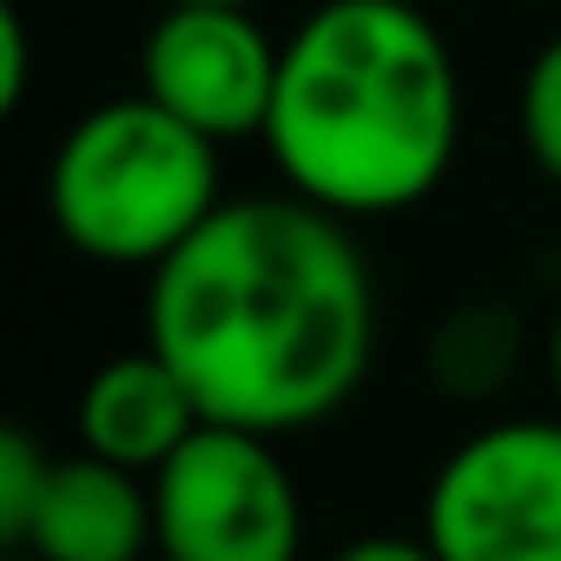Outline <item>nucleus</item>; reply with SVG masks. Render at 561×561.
Instances as JSON below:
<instances>
[{
  "label": "nucleus",
  "instance_id": "1",
  "mask_svg": "<svg viewBox=\"0 0 561 561\" xmlns=\"http://www.w3.org/2000/svg\"><path fill=\"white\" fill-rule=\"evenodd\" d=\"M146 344L179 370L205 423L305 436L377 364V271L351 218L305 198L231 192L152 277Z\"/></svg>",
  "mask_w": 561,
  "mask_h": 561
},
{
  "label": "nucleus",
  "instance_id": "2",
  "mask_svg": "<svg viewBox=\"0 0 561 561\" xmlns=\"http://www.w3.org/2000/svg\"><path fill=\"white\" fill-rule=\"evenodd\" d=\"M462 73L416 0H318L285 34L264 119L271 172L331 218H403L449 179Z\"/></svg>",
  "mask_w": 561,
  "mask_h": 561
},
{
  "label": "nucleus",
  "instance_id": "3",
  "mask_svg": "<svg viewBox=\"0 0 561 561\" xmlns=\"http://www.w3.org/2000/svg\"><path fill=\"white\" fill-rule=\"evenodd\" d=\"M225 198V146L179 126L146 93L87 106L47 159L60 244L106 271L152 277Z\"/></svg>",
  "mask_w": 561,
  "mask_h": 561
},
{
  "label": "nucleus",
  "instance_id": "4",
  "mask_svg": "<svg viewBox=\"0 0 561 561\" xmlns=\"http://www.w3.org/2000/svg\"><path fill=\"white\" fill-rule=\"evenodd\" d=\"M159 561H305V489L277 436L198 423L152 476Z\"/></svg>",
  "mask_w": 561,
  "mask_h": 561
},
{
  "label": "nucleus",
  "instance_id": "5",
  "mask_svg": "<svg viewBox=\"0 0 561 561\" xmlns=\"http://www.w3.org/2000/svg\"><path fill=\"white\" fill-rule=\"evenodd\" d=\"M423 541L443 561H561V416L469 430L423 489Z\"/></svg>",
  "mask_w": 561,
  "mask_h": 561
},
{
  "label": "nucleus",
  "instance_id": "6",
  "mask_svg": "<svg viewBox=\"0 0 561 561\" xmlns=\"http://www.w3.org/2000/svg\"><path fill=\"white\" fill-rule=\"evenodd\" d=\"M277 60H285V41L257 21V8L165 0L139 41V93L211 146H238L264 139Z\"/></svg>",
  "mask_w": 561,
  "mask_h": 561
},
{
  "label": "nucleus",
  "instance_id": "7",
  "mask_svg": "<svg viewBox=\"0 0 561 561\" xmlns=\"http://www.w3.org/2000/svg\"><path fill=\"white\" fill-rule=\"evenodd\" d=\"M198 423L205 416H198L192 390L152 344L93 364V377L80 383V403H73L80 449L113 469H133V476H159Z\"/></svg>",
  "mask_w": 561,
  "mask_h": 561
},
{
  "label": "nucleus",
  "instance_id": "8",
  "mask_svg": "<svg viewBox=\"0 0 561 561\" xmlns=\"http://www.w3.org/2000/svg\"><path fill=\"white\" fill-rule=\"evenodd\" d=\"M21 554H34V561H146V554H159L152 476L113 469L87 449L60 456Z\"/></svg>",
  "mask_w": 561,
  "mask_h": 561
},
{
  "label": "nucleus",
  "instance_id": "9",
  "mask_svg": "<svg viewBox=\"0 0 561 561\" xmlns=\"http://www.w3.org/2000/svg\"><path fill=\"white\" fill-rule=\"evenodd\" d=\"M528 357V324L502 298H469L430 331V383L449 403H495Z\"/></svg>",
  "mask_w": 561,
  "mask_h": 561
},
{
  "label": "nucleus",
  "instance_id": "10",
  "mask_svg": "<svg viewBox=\"0 0 561 561\" xmlns=\"http://www.w3.org/2000/svg\"><path fill=\"white\" fill-rule=\"evenodd\" d=\"M515 139L528 152V165L561 185V34L541 41L522 67V87H515Z\"/></svg>",
  "mask_w": 561,
  "mask_h": 561
},
{
  "label": "nucleus",
  "instance_id": "11",
  "mask_svg": "<svg viewBox=\"0 0 561 561\" xmlns=\"http://www.w3.org/2000/svg\"><path fill=\"white\" fill-rule=\"evenodd\" d=\"M54 449L34 436V430H0V541L8 548H21L27 541V528H34V515H41V495H47V482H54Z\"/></svg>",
  "mask_w": 561,
  "mask_h": 561
},
{
  "label": "nucleus",
  "instance_id": "12",
  "mask_svg": "<svg viewBox=\"0 0 561 561\" xmlns=\"http://www.w3.org/2000/svg\"><path fill=\"white\" fill-rule=\"evenodd\" d=\"M27 87H34V27L8 0L0 8V113H21Z\"/></svg>",
  "mask_w": 561,
  "mask_h": 561
},
{
  "label": "nucleus",
  "instance_id": "13",
  "mask_svg": "<svg viewBox=\"0 0 561 561\" xmlns=\"http://www.w3.org/2000/svg\"><path fill=\"white\" fill-rule=\"evenodd\" d=\"M324 561H443L430 541H423V528L416 535H397V528H377V535H357V541H344V548H331Z\"/></svg>",
  "mask_w": 561,
  "mask_h": 561
},
{
  "label": "nucleus",
  "instance_id": "14",
  "mask_svg": "<svg viewBox=\"0 0 561 561\" xmlns=\"http://www.w3.org/2000/svg\"><path fill=\"white\" fill-rule=\"evenodd\" d=\"M541 370H548V397H554V416H561V311L548 318V337H541Z\"/></svg>",
  "mask_w": 561,
  "mask_h": 561
},
{
  "label": "nucleus",
  "instance_id": "15",
  "mask_svg": "<svg viewBox=\"0 0 561 561\" xmlns=\"http://www.w3.org/2000/svg\"><path fill=\"white\" fill-rule=\"evenodd\" d=\"M198 8H257V0H198Z\"/></svg>",
  "mask_w": 561,
  "mask_h": 561
}]
</instances>
